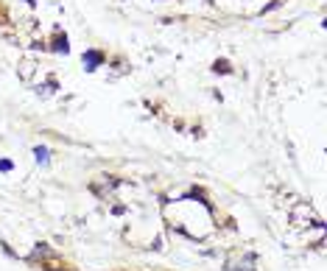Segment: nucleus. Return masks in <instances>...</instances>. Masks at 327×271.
<instances>
[{
    "instance_id": "39448f33",
    "label": "nucleus",
    "mask_w": 327,
    "mask_h": 271,
    "mask_svg": "<svg viewBox=\"0 0 327 271\" xmlns=\"http://www.w3.org/2000/svg\"><path fill=\"white\" fill-rule=\"evenodd\" d=\"M11 168H14V162H11V159H0V174H9Z\"/></svg>"
},
{
    "instance_id": "f257e3e1",
    "label": "nucleus",
    "mask_w": 327,
    "mask_h": 271,
    "mask_svg": "<svg viewBox=\"0 0 327 271\" xmlns=\"http://www.w3.org/2000/svg\"><path fill=\"white\" fill-rule=\"evenodd\" d=\"M81 62H84V70H87V73H93V70H98L101 65H104V53H101V50H84Z\"/></svg>"
},
{
    "instance_id": "7ed1b4c3",
    "label": "nucleus",
    "mask_w": 327,
    "mask_h": 271,
    "mask_svg": "<svg viewBox=\"0 0 327 271\" xmlns=\"http://www.w3.org/2000/svg\"><path fill=\"white\" fill-rule=\"evenodd\" d=\"M212 73H232L230 62H227V59H218V62L212 65Z\"/></svg>"
},
{
    "instance_id": "f03ea898",
    "label": "nucleus",
    "mask_w": 327,
    "mask_h": 271,
    "mask_svg": "<svg viewBox=\"0 0 327 271\" xmlns=\"http://www.w3.org/2000/svg\"><path fill=\"white\" fill-rule=\"evenodd\" d=\"M34 159L39 165H48L50 162V148L48 145H34Z\"/></svg>"
},
{
    "instance_id": "20e7f679",
    "label": "nucleus",
    "mask_w": 327,
    "mask_h": 271,
    "mask_svg": "<svg viewBox=\"0 0 327 271\" xmlns=\"http://www.w3.org/2000/svg\"><path fill=\"white\" fill-rule=\"evenodd\" d=\"M53 50H59V53H68V37H65V34H62V37L56 39V45H53Z\"/></svg>"
}]
</instances>
